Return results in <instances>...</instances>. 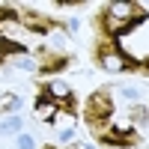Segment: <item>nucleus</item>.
<instances>
[{"label": "nucleus", "mask_w": 149, "mask_h": 149, "mask_svg": "<svg viewBox=\"0 0 149 149\" xmlns=\"http://www.w3.org/2000/svg\"><path fill=\"white\" fill-rule=\"evenodd\" d=\"M42 149H60V146H54V143H45V146H42Z\"/></svg>", "instance_id": "11"}, {"label": "nucleus", "mask_w": 149, "mask_h": 149, "mask_svg": "<svg viewBox=\"0 0 149 149\" xmlns=\"http://www.w3.org/2000/svg\"><path fill=\"white\" fill-rule=\"evenodd\" d=\"M15 104H18V95H3L0 98V113H3V110H15Z\"/></svg>", "instance_id": "10"}, {"label": "nucleus", "mask_w": 149, "mask_h": 149, "mask_svg": "<svg viewBox=\"0 0 149 149\" xmlns=\"http://www.w3.org/2000/svg\"><path fill=\"white\" fill-rule=\"evenodd\" d=\"M12 24L18 27V6L0 3V36H6V27H12Z\"/></svg>", "instance_id": "9"}, {"label": "nucleus", "mask_w": 149, "mask_h": 149, "mask_svg": "<svg viewBox=\"0 0 149 149\" xmlns=\"http://www.w3.org/2000/svg\"><path fill=\"white\" fill-rule=\"evenodd\" d=\"M149 18V12L143 3H131V0H113V3H104L102 9L93 15V27L95 36L102 39H116L122 42V36L131 33L137 24H143Z\"/></svg>", "instance_id": "1"}, {"label": "nucleus", "mask_w": 149, "mask_h": 149, "mask_svg": "<svg viewBox=\"0 0 149 149\" xmlns=\"http://www.w3.org/2000/svg\"><path fill=\"white\" fill-rule=\"evenodd\" d=\"M18 27L33 33V36H48L54 30H63V24L39 9H33V6H18Z\"/></svg>", "instance_id": "5"}, {"label": "nucleus", "mask_w": 149, "mask_h": 149, "mask_svg": "<svg viewBox=\"0 0 149 149\" xmlns=\"http://www.w3.org/2000/svg\"><path fill=\"white\" fill-rule=\"evenodd\" d=\"M93 63L110 74H149L143 57L122 48V42L102 39V36H95V42H93Z\"/></svg>", "instance_id": "2"}, {"label": "nucleus", "mask_w": 149, "mask_h": 149, "mask_svg": "<svg viewBox=\"0 0 149 149\" xmlns=\"http://www.w3.org/2000/svg\"><path fill=\"white\" fill-rule=\"evenodd\" d=\"M69 66H72V57H69V54L42 51V54H39V63H36V72H39V78H54V74L66 72Z\"/></svg>", "instance_id": "7"}, {"label": "nucleus", "mask_w": 149, "mask_h": 149, "mask_svg": "<svg viewBox=\"0 0 149 149\" xmlns=\"http://www.w3.org/2000/svg\"><path fill=\"white\" fill-rule=\"evenodd\" d=\"M27 54V45L12 39V36H0V69H3L12 57H24Z\"/></svg>", "instance_id": "8"}, {"label": "nucleus", "mask_w": 149, "mask_h": 149, "mask_svg": "<svg viewBox=\"0 0 149 149\" xmlns=\"http://www.w3.org/2000/svg\"><path fill=\"white\" fill-rule=\"evenodd\" d=\"M113 95H110L107 86H102V90H93L90 95H86V102L81 107V116H84V125L95 134H102L104 128H110V119H113Z\"/></svg>", "instance_id": "4"}, {"label": "nucleus", "mask_w": 149, "mask_h": 149, "mask_svg": "<svg viewBox=\"0 0 149 149\" xmlns=\"http://www.w3.org/2000/svg\"><path fill=\"white\" fill-rule=\"evenodd\" d=\"M33 107H36V116H42L48 122H54V116L60 110L69 113V116H78V98H74L72 86L60 84V81H42Z\"/></svg>", "instance_id": "3"}, {"label": "nucleus", "mask_w": 149, "mask_h": 149, "mask_svg": "<svg viewBox=\"0 0 149 149\" xmlns=\"http://www.w3.org/2000/svg\"><path fill=\"white\" fill-rule=\"evenodd\" d=\"M95 143L104 146V149H137V146H143V137H140V131H134V128L110 125L102 134H95Z\"/></svg>", "instance_id": "6"}]
</instances>
